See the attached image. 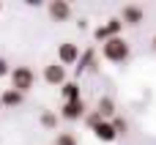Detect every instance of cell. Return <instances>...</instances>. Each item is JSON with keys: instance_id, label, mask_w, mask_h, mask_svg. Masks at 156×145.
<instances>
[{"instance_id": "cell-13", "label": "cell", "mask_w": 156, "mask_h": 145, "mask_svg": "<svg viewBox=\"0 0 156 145\" xmlns=\"http://www.w3.org/2000/svg\"><path fill=\"white\" fill-rule=\"evenodd\" d=\"M38 121H41V126H47V129H55V126H58V115H55V112H44Z\"/></svg>"}, {"instance_id": "cell-8", "label": "cell", "mask_w": 156, "mask_h": 145, "mask_svg": "<svg viewBox=\"0 0 156 145\" xmlns=\"http://www.w3.org/2000/svg\"><path fill=\"white\" fill-rule=\"evenodd\" d=\"M93 134H96V140H101V143H115V140H118V132H115L112 121L96 123V126H93Z\"/></svg>"}, {"instance_id": "cell-1", "label": "cell", "mask_w": 156, "mask_h": 145, "mask_svg": "<svg viewBox=\"0 0 156 145\" xmlns=\"http://www.w3.org/2000/svg\"><path fill=\"white\" fill-rule=\"evenodd\" d=\"M129 52H132V47H129V41H126L123 36L107 38V41L101 44V55H104L110 63H126V60H129Z\"/></svg>"}, {"instance_id": "cell-4", "label": "cell", "mask_w": 156, "mask_h": 145, "mask_svg": "<svg viewBox=\"0 0 156 145\" xmlns=\"http://www.w3.org/2000/svg\"><path fill=\"white\" fill-rule=\"evenodd\" d=\"M123 25H132V27H137V25H143V19H145V11H143V5H134V3H129V5H123L121 8V16H118Z\"/></svg>"}, {"instance_id": "cell-2", "label": "cell", "mask_w": 156, "mask_h": 145, "mask_svg": "<svg viewBox=\"0 0 156 145\" xmlns=\"http://www.w3.org/2000/svg\"><path fill=\"white\" fill-rule=\"evenodd\" d=\"M33 82H36V74H33L30 66H16V69H11V90H16V93L25 96V93L33 88Z\"/></svg>"}, {"instance_id": "cell-14", "label": "cell", "mask_w": 156, "mask_h": 145, "mask_svg": "<svg viewBox=\"0 0 156 145\" xmlns=\"http://www.w3.org/2000/svg\"><path fill=\"white\" fill-rule=\"evenodd\" d=\"M55 145H80V143H77V137H74V134L63 132V134H58V140H55Z\"/></svg>"}, {"instance_id": "cell-5", "label": "cell", "mask_w": 156, "mask_h": 145, "mask_svg": "<svg viewBox=\"0 0 156 145\" xmlns=\"http://www.w3.org/2000/svg\"><path fill=\"white\" fill-rule=\"evenodd\" d=\"M77 60H80V47H77V44L66 41V44L58 47V63H60V66H74Z\"/></svg>"}, {"instance_id": "cell-16", "label": "cell", "mask_w": 156, "mask_h": 145, "mask_svg": "<svg viewBox=\"0 0 156 145\" xmlns=\"http://www.w3.org/2000/svg\"><path fill=\"white\" fill-rule=\"evenodd\" d=\"M5 74H11V69H8V60H5V58H0V80H3Z\"/></svg>"}, {"instance_id": "cell-18", "label": "cell", "mask_w": 156, "mask_h": 145, "mask_svg": "<svg viewBox=\"0 0 156 145\" xmlns=\"http://www.w3.org/2000/svg\"><path fill=\"white\" fill-rule=\"evenodd\" d=\"M0 11H3V3H0Z\"/></svg>"}, {"instance_id": "cell-6", "label": "cell", "mask_w": 156, "mask_h": 145, "mask_svg": "<svg viewBox=\"0 0 156 145\" xmlns=\"http://www.w3.org/2000/svg\"><path fill=\"white\" fill-rule=\"evenodd\" d=\"M44 82L47 85H63L66 82V66H60L58 60L55 63H47L44 66Z\"/></svg>"}, {"instance_id": "cell-15", "label": "cell", "mask_w": 156, "mask_h": 145, "mask_svg": "<svg viewBox=\"0 0 156 145\" xmlns=\"http://www.w3.org/2000/svg\"><path fill=\"white\" fill-rule=\"evenodd\" d=\"M85 123H88V126H90V129H93V126H96V123H101V115H99V112H96V110H93V112H85Z\"/></svg>"}, {"instance_id": "cell-9", "label": "cell", "mask_w": 156, "mask_h": 145, "mask_svg": "<svg viewBox=\"0 0 156 145\" xmlns=\"http://www.w3.org/2000/svg\"><path fill=\"white\" fill-rule=\"evenodd\" d=\"M85 69H96V49L88 47L85 52H80V60H77V74H82Z\"/></svg>"}, {"instance_id": "cell-12", "label": "cell", "mask_w": 156, "mask_h": 145, "mask_svg": "<svg viewBox=\"0 0 156 145\" xmlns=\"http://www.w3.org/2000/svg\"><path fill=\"white\" fill-rule=\"evenodd\" d=\"M22 99H25L22 93H16V90H11V88H8V90H3L0 104H3V107H19V104H22Z\"/></svg>"}, {"instance_id": "cell-17", "label": "cell", "mask_w": 156, "mask_h": 145, "mask_svg": "<svg viewBox=\"0 0 156 145\" xmlns=\"http://www.w3.org/2000/svg\"><path fill=\"white\" fill-rule=\"evenodd\" d=\"M151 44H154V52H156V36H154V41H151Z\"/></svg>"}, {"instance_id": "cell-3", "label": "cell", "mask_w": 156, "mask_h": 145, "mask_svg": "<svg viewBox=\"0 0 156 145\" xmlns=\"http://www.w3.org/2000/svg\"><path fill=\"white\" fill-rule=\"evenodd\" d=\"M47 14L52 16V22H69V16H71V3H69V0H49Z\"/></svg>"}, {"instance_id": "cell-7", "label": "cell", "mask_w": 156, "mask_h": 145, "mask_svg": "<svg viewBox=\"0 0 156 145\" xmlns=\"http://www.w3.org/2000/svg\"><path fill=\"white\" fill-rule=\"evenodd\" d=\"M58 118H63V121H80V118H85V104L82 101H66Z\"/></svg>"}, {"instance_id": "cell-11", "label": "cell", "mask_w": 156, "mask_h": 145, "mask_svg": "<svg viewBox=\"0 0 156 145\" xmlns=\"http://www.w3.org/2000/svg\"><path fill=\"white\" fill-rule=\"evenodd\" d=\"M60 96H63V104L66 101H80V85L77 82H63Z\"/></svg>"}, {"instance_id": "cell-10", "label": "cell", "mask_w": 156, "mask_h": 145, "mask_svg": "<svg viewBox=\"0 0 156 145\" xmlns=\"http://www.w3.org/2000/svg\"><path fill=\"white\" fill-rule=\"evenodd\" d=\"M96 112L101 115V121H112V118H115V101H112V96H104V99H99V107H96Z\"/></svg>"}]
</instances>
